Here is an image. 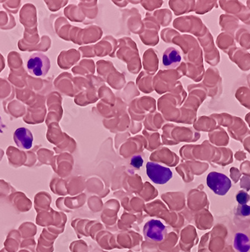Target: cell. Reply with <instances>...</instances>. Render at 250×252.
Listing matches in <instances>:
<instances>
[{"label": "cell", "mask_w": 250, "mask_h": 252, "mask_svg": "<svg viewBox=\"0 0 250 252\" xmlns=\"http://www.w3.org/2000/svg\"><path fill=\"white\" fill-rule=\"evenodd\" d=\"M146 174L152 182L159 185L167 184L173 176L170 169L153 162L146 164Z\"/></svg>", "instance_id": "obj_3"}, {"label": "cell", "mask_w": 250, "mask_h": 252, "mask_svg": "<svg viewBox=\"0 0 250 252\" xmlns=\"http://www.w3.org/2000/svg\"><path fill=\"white\" fill-rule=\"evenodd\" d=\"M165 225L158 220H151L145 223L143 227L145 237L153 242H162L165 238Z\"/></svg>", "instance_id": "obj_4"}, {"label": "cell", "mask_w": 250, "mask_h": 252, "mask_svg": "<svg viewBox=\"0 0 250 252\" xmlns=\"http://www.w3.org/2000/svg\"><path fill=\"white\" fill-rule=\"evenodd\" d=\"M50 67V60L42 53H34L27 63L28 72L35 77H44L49 72Z\"/></svg>", "instance_id": "obj_1"}, {"label": "cell", "mask_w": 250, "mask_h": 252, "mask_svg": "<svg viewBox=\"0 0 250 252\" xmlns=\"http://www.w3.org/2000/svg\"><path fill=\"white\" fill-rule=\"evenodd\" d=\"M14 141L20 149L28 150L33 145V134L28 128H18L14 133Z\"/></svg>", "instance_id": "obj_6"}, {"label": "cell", "mask_w": 250, "mask_h": 252, "mask_svg": "<svg viewBox=\"0 0 250 252\" xmlns=\"http://www.w3.org/2000/svg\"><path fill=\"white\" fill-rule=\"evenodd\" d=\"M4 127H5V125L2 123V118H1V116H0V133H2V129H3Z\"/></svg>", "instance_id": "obj_11"}, {"label": "cell", "mask_w": 250, "mask_h": 252, "mask_svg": "<svg viewBox=\"0 0 250 252\" xmlns=\"http://www.w3.org/2000/svg\"><path fill=\"white\" fill-rule=\"evenodd\" d=\"M131 164L135 169H140L143 164V158L140 155L133 156L131 159Z\"/></svg>", "instance_id": "obj_9"}, {"label": "cell", "mask_w": 250, "mask_h": 252, "mask_svg": "<svg viewBox=\"0 0 250 252\" xmlns=\"http://www.w3.org/2000/svg\"><path fill=\"white\" fill-rule=\"evenodd\" d=\"M181 63V55L176 48L169 47L162 56V67L164 69H175Z\"/></svg>", "instance_id": "obj_5"}, {"label": "cell", "mask_w": 250, "mask_h": 252, "mask_svg": "<svg viewBox=\"0 0 250 252\" xmlns=\"http://www.w3.org/2000/svg\"><path fill=\"white\" fill-rule=\"evenodd\" d=\"M208 187L218 195H225L231 188V181L227 176L221 173L211 172L206 179Z\"/></svg>", "instance_id": "obj_2"}, {"label": "cell", "mask_w": 250, "mask_h": 252, "mask_svg": "<svg viewBox=\"0 0 250 252\" xmlns=\"http://www.w3.org/2000/svg\"><path fill=\"white\" fill-rule=\"evenodd\" d=\"M239 215L242 217H248L250 215V206L247 205H239L237 209Z\"/></svg>", "instance_id": "obj_10"}, {"label": "cell", "mask_w": 250, "mask_h": 252, "mask_svg": "<svg viewBox=\"0 0 250 252\" xmlns=\"http://www.w3.org/2000/svg\"><path fill=\"white\" fill-rule=\"evenodd\" d=\"M239 205H247V202L250 200V196L247 191H240L236 196Z\"/></svg>", "instance_id": "obj_8"}, {"label": "cell", "mask_w": 250, "mask_h": 252, "mask_svg": "<svg viewBox=\"0 0 250 252\" xmlns=\"http://www.w3.org/2000/svg\"><path fill=\"white\" fill-rule=\"evenodd\" d=\"M234 247L237 252H250V237L244 233H236Z\"/></svg>", "instance_id": "obj_7"}]
</instances>
